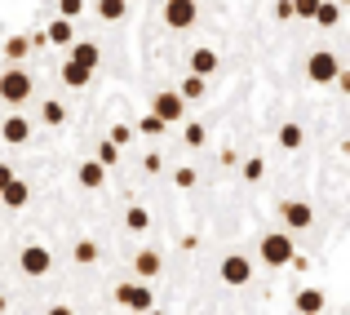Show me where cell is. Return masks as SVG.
I'll list each match as a JSON object with an SVG mask.
<instances>
[{"label": "cell", "instance_id": "cell-18", "mask_svg": "<svg viewBox=\"0 0 350 315\" xmlns=\"http://www.w3.org/2000/svg\"><path fill=\"white\" fill-rule=\"evenodd\" d=\"M94 14L103 18V23H124L129 0H94Z\"/></svg>", "mask_w": 350, "mask_h": 315}, {"label": "cell", "instance_id": "cell-39", "mask_svg": "<svg viewBox=\"0 0 350 315\" xmlns=\"http://www.w3.org/2000/svg\"><path fill=\"white\" fill-rule=\"evenodd\" d=\"M9 311V298H5V293H0V315H5Z\"/></svg>", "mask_w": 350, "mask_h": 315}, {"label": "cell", "instance_id": "cell-26", "mask_svg": "<svg viewBox=\"0 0 350 315\" xmlns=\"http://www.w3.org/2000/svg\"><path fill=\"white\" fill-rule=\"evenodd\" d=\"M71 257H76L80 266H94L98 262V240H80V244L71 249Z\"/></svg>", "mask_w": 350, "mask_h": 315}, {"label": "cell", "instance_id": "cell-33", "mask_svg": "<svg viewBox=\"0 0 350 315\" xmlns=\"http://www.w3.org/2000/svg\"><path fill=\"white\" fill-rule=\"evenodd\" d=\"M129 138H133V125H111V138H107V142H111V147H129Z\"/></svg>", "mask_w": 350, "mask_h": 315}, {"label": "cell", "instance_id": "cell-36", "mask_svg": "<svg viewBox=\"0 0 350 315\" xmlns=\"http://www.w3.org/2000/svg\"><path fill=\"white\" fill-rule=\"evenodd\" d=\"M160 169H164V160H160V155L151 151V155H146V160H142V173H151V178H155V173H160Z\"/></svg>", "mask_w": 350, "mask_h": 315}, {"label": "cell", "instance_id": "cell-4", "mask_svg": "<svg viewBox=\"0 0 350 315\" xmlns=\"http://www.w3.org/2000/svg\"><path fill=\"white\" fill-rule=\"evenodd\" d=\"M116 302L124 311H133V315H146V311H155V298H151V289L146 284H137V280H129V284H116Z\"/></svg>", "mask_w": 350, "mask_h": 315}, {"label": "cell", "instance_id": "cell-10", "mask_svg": "<svg viewBox=\"0 0 350 315\" xmlns=\"http://www.w3.org/2000/svg\"><path fill=\"white\" fill-rule=\"evenodd\" d=\"M0 138H5L9 147H27V142H31V120L18 116V111L5 116V120H0Z\"/></svg>", "mask_w": 350, "mask_h": 315}, {"label": "cell", "instance_id": "cell-22", "mask_svg": "<svg viewBox=\"0 0 350 315\" xmlns=\"http://www.w3.org/2000/svg\"><path fill=\"white\" fill-rule=\"evenodd\" d=\"M5 58L14 62V67L23 58H31V40H27V36H9V40H5Z\"/></svg>", "mask_w": 350, "mask_h": 315}, {"label": "cell", "instance_id": "cell-5", "mask_svg": "<svg viewBox=\"0 0 350 315\" xmlns=\"http://www.w3.org/2000/svg\"><path fill=\"white\" fill-rule=\"evenodd\" d=\"M151 116L160 120V125H182V116H187V103L178 98V89H160L155 94V107H151Z\"/></svg>", "mask_w": 350, "mask_h": 315}, {"label": "cell", "instance_id": "cell-9", "mask_svg": "<svg viewBox=\"0 0 350 315\" xmlns=\"http://www.w3.org/2000/svg\"><path fill=\"white\" fill-rule=\"evenodd\" d=\"M280 218H284V227H288V231H310V227H315V209H310L306 200H284Z\"/></svg>", "mask_w": 350, "mask_h": 315}, {"label": "cell", "instance_id": "cell-3", "mask_svg": "<svg viewBox=\"0 0 350 315\" xmlns=\"http://www.w3.org/2000/svg\"><path fill=\"white\" fill-rule=\"evenodd\" d=\"M306 76L315 80V85H337V76H342V58H337L333 49H315L306 58Z\"/></svg>", "mask_w": 350, "mask_h": 315}, {"label": "cell", "instance_id": "cell-24", "mask_svg": "<svg viewBox=\"0 0 350 315\" xmlns=\"http://www.w3.org/2000/svg\"><path fill=\"white\" fill-rule=\"evenodd\" d=\"M40 120L49 129H58V125H67V107L58 103V98H49V103H40Z\"/></svg>", "mask_w": 350, "mask_h": 315}, {"label": "cell", "instance_id": "cell-16", "mask_svg": "<svg viewBox=\"0 0 350 315\" xmlns=\"http://www.w3.org/2000/svg\"><path fill=\"white\" fill-rule=\"evenodd\" d=\"M133 271L142 275V280H155V275L164 271V257L155 253V249H137V257H133Z\"/></svg>", "mask_w": 350, "mask_h": 315}, {"label": "cell", "instance_id": "cell-28", "mask_svg": "<svg viewBox=\"0 0 350 315\" xmlns=\"http://www.w3.org/2000/svg\"><path fill=\"white\" fill-rule=\"evenodd\" d=\"M137 134H142V138H160V134H169V125H160L155 116H142V120H137Z\"/></svg>", "mask_w": 350, "mask_h": 315}, {"label": "cell", "instance_id": "cell-40", "mask_svg": "<svg viewBox=\"0 0 350 315\" xmlns=\"http://www.w3.org/2000/svg\"><path fill=\"white\" fill-rule=\"evenodd\" d=\"M146 315H160V311H146Z\"/></svg>", "mask_w": 350, "mask_h": 315}, {"label": "cell", "instance_id": "cell-35", "mask_svg": "<svg viewBox=\"0 0 350 315\" xmlns=\"http://www.w3.org/2000/svg\"><path fill=\"white\" fill-rule=\"evenodd\" d=\"M271 14H275V23H288V18H293V5H288V0H275Z\"/></svg>", "mask_w": 350, "mask_h": 315}, {"label": "cell", "instance_id": "cell-38", "mask_svg": "<svg viewBox=\"0 0 350 315\" xmlns=\"http://www.w3.org/2000/svg\"><path fill=\"white\" fill-rule=\"evenodd\" d=\"M49 315H76L71 307H49Z\"/></svg>", "mask_w": 350, "mask_h": 315}, {"label": "cell", "instance_id": "cell-13", "mask_svg": "<svg viewBox=\"0 0 350 315\" xmlns=\"http://www.w3.org/2000/svg\"><path fill=\"white\" fill-rule=\"evenodd\" d=\"M76 182H80L85 191H103V187H107V169H103L98 160H80V169H76Z\"/></svg>", "mask_w": 350, "mask_h": 315}, {"label": "cell", "instance_id": "cell-11", "mask_svg": "<svg viewBox=\"0 0 350 315\" xmlns=\"http://www.w3.org/2000/svg\"><path fill=\"white\" fill-rule=\"evenodd\" d=\"M67 58H71V62H80L85 71H98V67H103V49H98L94 40H76V45L67 49Z\"/></svg>", "mask_w": 350, "mask_h": 315}, {"label": "cell", "instance_id": "cell-23", "mask_svg": "<svg viewBox=\"0 0 350 315\" xmlns=\"http://www.w3.org/2000/svg\"><path fill=\"white\" fill-rule=\"evenodd\" d=\"M124 227L133 231V236H142V231L151 227V213H146L142 205H129V209H124Z\"/></svg>", "mask_w": 350, "mask_h": 315}, {"label": "cell", "instance_id": "cell-30", "mask_svg": "<svg viewBox=\"0 0 350 315\" xmlns=\"http://www.w3.org/2000/svg\"><path fill=\"white\" fill-rule=\"evenodd\" d=\"M80 14H85V0H58V18H67V23H76Z\"/></svg>", "mask_w": 350, "mask_h": 315}, {"label": "cell", "instance_id": "cell-32", "mask_svg": "<svg viewBox=\"0 0 350 315\" xmlns=\"http://www.w3.org/2000/svg\"><path fill=\"white\" fill-rule=\"evenodd\" d=\"M98 164H103V169H111V164L120 160V147H111V142H98V155H94Z\"/></svg>", "mask_w": 350, "mask_h": 315}, {"label": "cell", "instance_id": "cell-29", "mask_svg": "<svg viewBox=\"0 0 350 315\" xmlns=\"http://www.w3.org/2000/svg\"><path fill=\"white\" fill-rule=\"evenodd\" d=\"M262 178H266V160H262V155L244 160V182H262Z\"/></svg>", "mask_w": 350, "mask_h": 315}, {"label": "cell", "instance_id": "cell-15", "mask_svg": "<svg viewBox=\"0 0 350 315\" xmlns=\"http://www.w3.org/2000/svg\"><path fill=\"white\" fill-rule=\"evenodd\" d=\"M44 40L58 45V49H71V45H76V23H67V18H53L49 32H44Z\"/></svg>", "mask_w": 350, "mask_h": 315}, {"label": "cell", "instance_id": "cell-31", "mask_svg": "<svg viewBox=\"0 0 350 315\" xmlns=\"http://www.w3.org/2000/svg\"><path fill=\"white\" fill-rule=\"evenodd\" d=\"M173 182H178L182 191H191V187H196V182H200V173L191 169V164H182V169H173Z\"/></svg>", "mask_w": 350, "mask_h": 315}, {"label": "cell", "instance_id": "cell-6", "mask_svg": "<svg viewBox=\"0 0 350 315\" xmlns=\"http://www.w3.org/2000/svg\"><path fill=\"white\" fill-rule=\"evenodd\" d=\"M217 275H222V284H231V289H244V284L253 280V262H248L244 253H226L222 266H217Z\"/></svg>", "mask_w": 350, "mask_h": 315}, {"label": "cell", "instance_id": "cell-12", "mask_svg": "<svg viewBox=\"0 0 350 315\" xmlns=\"http://www.w3.org/2000/svg\"><path fill=\"white\" fill-rule=\"evenodd\" d=\"M217 49H208V45H200V49H191V76H200V80H208L217 71Z\"/></svg>", "mask_w": 350, "mask_h": 315}, {"label": "cell", "instance_id": "cell-37", "mask_svg": "<svg viewBox=\"0 0 350 315\" xmlns=\"http://www.w3.org/2000/svg\"><path fill=\"white\" fill-rule=\"evenodd\" d=\"M14 178H18V173H14V164H5V160H0V191H5Z\"/></svg>", "mask_w": 350, "mask_h": 315}, {"label": "cell", "instance_id": "cell-1", "mask_svg": "<svg viewBox=\"0 0 350 315\" xmlns=\"http://www.w3.org/2000/svg\"><path fill=\"white\" fill-rule=\"evenodd\" d=\"M31 94H36V80H31V71H23V67H9V71H0V103H5V107H23Z\"/></svg>", "mask_w": 350, "mask_h": 315}, {"label": "cell", "instance_id": "cell-7", "mask_svg": "<svg viewBox=\"0 0 350 315\" xmlns=\"http://www.w3.org/2000/svg\"><path fill=\"white\" fill-rule=\"evenodd\" d=\"M49 266H53V253L44 244H27L18 253V271L23 275H49Z\"/></svg>", "mask_w": 350, "mask_h": 315}, {"label": "cell", "instance_id": "cell-8", "mask_svg": "<svg viewBox=\"0 0 350 315\" xmlns=\"http://www.w3.org/2000/svg\"><path fill=\"white\" fill-rule=\"evenodd\" d=\"M200 9L196 0H164V23L173 27V32H187V27H196Z\"/></svg>", "mask_w": 350, "mask_h": 315}, {"label": "cell", "instance_id": "cell-17", "mask_svg": "<svg viewBox=\"0 0 350 315\" xmlns=\"http://www.w3.org/2000/svg\"><path fill=\"white\" fill-rule=\"evenodd\" d=\"M58 76H62V85L67 89H85L89 80H94V71H85L80 62H71V58H62V67H58Z\"/></svg>", "mask_w": 350, "mask_h": 315}, {"label": "cell", "instance_id": "cell-34", "mask_svg": "<svg viewBox=\"0 0 350 315\" xmlns=\"http://www.w3.org/2000/svg\"><path fill=\"white\" fill-rule=\"evenodd\" d=\"M288 5H293V18H315L319 0H288Z\"/></svg>", "mask_w": 350, "mask_h": 315}, {"label": "cell", "instance_id": "cell-14", "mask_svg": "<svg viewBox=\"0 0 350 315\" xmlns=\"http://www.w3.org/2000/svg\"><path fill=\"white\" fill-rule=\"evenodd\" d=\"M324 307H328V293L324 289H301L297 298H293V311H297V315H319Z\"/></svg>", "mask_w": 350, "mask_h": 315}, {"label": "cell", "instance_id": "cell-41", "mask_svg": "<svg viewBox=\"0 0 350 315\" xmlns=\"http://www.w3.org/2000/svg\"><path fill=\"white\" fill-rule=\"evenodd\" d=\"M337 5H346V0H337Z\"/></svg>", "mask_w": 350, "mask_h": 315}, {"label": "cell", "instance_id": "cell-21", "mask_svg": "<svg viewBox=\"0 0 350 315\" xmlns=\"http://www.w3.org/2000/svg\"><path fill=\"white\" fill-rule=\"evenodd\" d=\"M178 98L182 103H196V98H208V80H200V76H187L178 85Z\"/></svg>", "mask_w": 350, "mask_h": 315}, {"label": "cell", "instance_id": "cell-27", "mask_svg": "<svg viewBox=\"0 0 350 315\" xmlns=\"http://www.w3.org/2000/svg\"><path fill=\"white\" fill-rule=\"evenodd\" d=\"M182 138H187V147H204V142H208V125H200V120H191V125L182 129Z\"/></svg>", "mask_w": 350, "mask_h": 315}, {"label": "cell", "instance_id": "cell-2", "mask_svg": "<svg viewBox=\"0 0 350 315\" xmlns=\"http://www.w3.org/2000/svg\"><path fill=\"white\" fill-rule=\"evenodd\" d=\"M293 257H297V253H293V236H288V231H266V236H262V262L271 266V271L288 266Z\"/></svg>", "mask_w": 350, "mask_h": 315}, {"label": "cell", "instance_id": "cell-25", "mask_svg": "<svg viewBox=\"0 0 350 315\" xmlns=\"http://www.w3.org/2000/svg\"><path fill=\"white\" fill-rule=\"evenodd\" d=\"M301 142H306V134H301V125H293V120H288V125L280 129V147H284V151H297Z\"/></svg>", "mask_w": 350, "mask_h": 315}, {"label": "cell", "instance_id": "cell-19", "mask_svg": "<svg viewBox=\"0 0 350 315\" xmlns=\"http://www.w3.org/2000/svg\"><path fill=\"white\" fill-rule=\"evenodd\" d=\"M0 200H5V209H23L27 200H31V187H27L23 178H14L5 191H0Z\"/></svg>", "mask_w": 350, "mask_h": 315}, {"label": "cell", "instance_id": "cell-20", "mask_svg": "<svg viewBox=\"0 0 350 315\" xmlns=\"http://www.w3.org/2000/svg\"><path fill=\"white\" fill-rule=\"evenodd\" d=\"M337 23H342V5H337V0H319V9H315V27L333 32Z\"/></svg>", "mask_w": 350, "mask_h": 315}]
</instances>
